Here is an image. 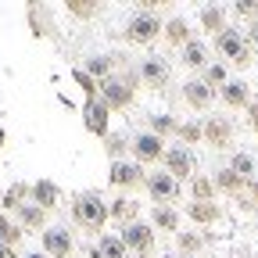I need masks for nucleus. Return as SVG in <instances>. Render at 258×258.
Instances as JSON below:
<instances>
[{
	"label": "nucleus",
	"instance_id": "nucleus-3",
	"mask_svg": "<svg viewBox=\"0 0 258 258\" xmlns=\"http://www.w3.org/2000/svg\"><path fill=\"white\" fill-rule=\"evenodd\" d=\"M161 32H165V22H161L158 11H144V15H133L125 22V32H122V40L125 43H137V47H147L154 43Z\"/></svg>",
	"mask_w": 258,
	"mask_h": 258
},
{
	"label": "nucleus",
	"instance_id": "nucleus-16",
	"mask_svg": "<svg viewBox=\"0 0 258 258\" xmlns=\"http://www.w3.org/2000/svg\"><path fill=\"white\" fill-rule=\"evenodd\" d=\"M186 219L194 226H215L222 219V205H215V201H190L186 205Z\"/></svg>",
	"mask_w": 258,
	"mask_h": 258
},
{
	"label": "nucleus",
	"instance_id": "nucleus-30",
	"mask_svg": "<svg viewBox=\"0 0 258 258\" xmlns=\"http://www.w3.org/2000/svg\"><path fill=\"white\" fill-rule=\"evenodd\" d=\"M147 125H151V133H154V137H161V140L172 137L176 129H179L176 115H151V118H147Z\"/></svg>",
	"mask_w": 258,
	"mask_h": 258
},
{
	"label": "nucleus",
	"instance_id": "nucleus-11",
	"mask_svg": "<svg viewBox=\"0 0 258 258\" xmlns=\"http://www.w3.org/2000/svg\"><path fill=\"white\" fill-rule=\"evenodd\" d=\"M72 251H76V240H72V233L64 230V226H50V230H43V254L69 258Z\"/></svg>",
	"mask_w": 258,
	"mask_h": 258
},
{
	"label": "nucleus",
	"instance_id": "nucleus-32",
	"mask_svg": "<svg viewBox=\"0 0 258 258\" xmlns=\"http://www.w3.org/2000/svg\"><path fill=\"white\" fill-rule=\"evenodd\" d=\"M22 237H25V233H22V226H18V222H11L4 212H0V244H4V247H15Z\"/></svg>",
	"mask_w": 258,
	"mask_h": 258
},
{
	"label": "nucleus",
	"instance_id": "nucleus-15",
	"mask_svg": "<svg viewBox=\"0 0 258 258\" xmlns=\"http://www.w3.org/2000/svg\"><path fill=\"white\" fill-rule=\"evenodd\" d=\"M108 219H115L118 226H129L140 219V205L137 198H129V194H118L115 201H108Z\"/></svg>",
	"mask_w": 258,
	"mask_h": 258
},
{
	"label": "nucleus",
	"instance_id": "nucleus-28",
	"mask_svg": "<svg viewBox=\"0 0 258 258\" xmlns=\"http://www.w3.org/2000/svg\"><path fill=\"white\" fill-rule=\"evenodd\" d=\"M0 205H4V212H18L22 205H29V186H25V183L8 186V190H4V201H0Z\"/></svg>",
	"mask_w": 258,
	"mask_h": 258
},
{
	"label": "nucleus",
	"instance_id": "nucleus-23",
	"mask_svg": "<svg viewBox=\"0 0 258 258\" xmlns=\"http://www.w3.org/2000/svg\"><path fill=\"white\" fill-rule=\"evenodd\" d=\"M190 40H194V32H190V22H186V18H179V15H176V18H169V22H165V43L186 47Z\"/></svg>",
	"mask_w": 258,
	"mask_h": 258
},
{
	"label": "nucleus",
	"instance_id": "nucleus-20",
	"mask_svg": "<svg viewBox=\"0 0 258 258\" xmlns=\"http://www.w3.org/2000/svg\"><path fill=\"white\" fill-rule=\"evenodd\" d=\"M125 254L129 251H125L118 233H101V240H97L93 251H90V258H125Z\"/></svg>",
	"mask_w": 258,
	"mask_h": 258
},
{
	"label": "nucleus",
	"instance_id": "nucleus-27",
	"mask_svg": "<svg viewBox=\"0 0 258 258\" xmlns=\"http://www.w3.org/2000/svg\"><path fill=\"white\" fill-rule=\"evenodd\" d=\"M212 183H215V190H222V194H240V190L247 186V179H240V176H237L230 165H226V169H219Z\"/></svg>",
	"mask_w": 258,
	"mask_h": 258
},
{
	"label": "nucleus",
	"instance_id": "nucleus-24",
	"mask_svg": "<svg viewBox=\"0 0 258 258\" xmlns=\"http://www.w3.org/2000/svg\"><path fill=\"white\" fill-rule=\"evenodd\" d=\"M15 215H18V226H22V230H43V222H47V212H43L40 205H32V201L22 205Z\"/></svg>",
	"mask_w": 258,
	"mask_h": 258
},
{
	"label": "nucleus",
	"instance_id": "nucleus-34",
	"mask_svg": "<svg viewBox=\"0 0 258 258\" xmlns=\"http://www.w3.org/2000/svg\"><path fill=\"white\" fill-rule=\"evenodd\" d=\"M176 137L183 140V147H190V144H201V140H205V125H201V122H179Z\"/></svg>",
	"mask_w": 258,
	"mask_h": 258
},
{
	"label": "nucleus",
	"instance_id": "nucleus-39",
	"mask_svg": "<svg viewBox=\"0 0 258 258\" xmlns=\"http://www.w3.org/2000/svg\"><path fill=\"white\" fill-rule=\"evenodd\" d=\"M247 115H251V129L258 133V97H254V101L247 104Z\"/></svg>",
	"mask_w": 258,
	"mask_h": 258
},
{
	"label": "nucleus",
	"instance_id": "nucleus-37",
	"mask_svg": "<svg viewBox=\"0 0 258 258\" xmlns=\"http://www.w3.org/2000/svg\"><path fill=\"white\" fill-rule=\"evenodd\" d=\"M237 15H244V18L258 22V0H240V4H237Z\"/></svg>",
	"mask_w": 258,
	"mask_h": 258
},
{
	"label": "nucleus",
	"instance_id": "nucleus-13",
	"mask_svg": "<svg viewBox=\"0 0 258 258\" xmlns=\"http://www.w3.org/2000/svg\"><path fill=\"white\" fill-rule=\"evenodd\" d=\"M137 76H140V83H147L151 90H165V86H169V64H165V57H144Z\"/></svg>",
	"mask_w": 258,
	"mask_h": 258
},
{
	"label": "nucleus",
	"instance_id": "nucleus-46",
	"mask_svg": "<svg viewBox=\"0 0 258 258\" xmlns=\"http://www.w3.org/2000/svg\"><path fill=\"white\" fill-rule=\"evenodd\" d=\"M179 258H186V254H179Z\"/></svg>",
	"mask_w": 258,
	"mask_h": 258
},
{
	"label": "nucleus",
	"instance_id": "nucleus-6",
	"mask_svg": "<svg viewBox=\"0 0 258 258\" xmlns=\"http://www.w3.org/2000/svg\"><path fill=\"white\" fill-rule=\"evenodd\" d=\"M129 151H133L137 165H154V161L165 158V140L154 137L151 129H147V133H137L133 140H129Z\"/></svg>",
	"mask_w": 258,
	"mask_h": 258
},
{
	"label": "nucleus",
	"instance_id": "nucleus-14",
	"mask_svg": "<svg viewBox=\"0 0 258 258\" xmlns=\"http://www.w3.org/2000/svg\"><path fill=\"white\" fill-rule=\"evenodd\" d=\"M215 90L205 83V79H190V83H183V101L194 108V111H205V108H212V101H215Z\"/></svg>",
	"mask_w": 258,
	"mask_h": 258
},
{
	"label": "nucleus",
	"instance_id": "nucleus-25",
	"mask_svg": "<svg viewBox=\"0 0 258 258\" xmlns=\"http://www.w3.org/2000/svg\"><path fill=\"white\" fill-rule=\"evenodd\" d=\"M201 29L205 32H212V36H219V32L226 29V11L219 8V4H208V8H201Z\"/></svg>",
	"mask_w": 258,
	"mask_h": 258
},
{
	"label": "nucleus",
	"instance_id": "nucleus-47",
	"mask_svg": "<svg viewBox=\"0 0 258 258\" xmlns=\"http://www.w3.org/2000/svg\"><path fill=\"white\" fill-rule=\"evenodd\" d=\"M165 258H169V254H165Z\"/></svg>",
	"mask_w": 258,
	"mask_h": 258
},
{
	"label": "nucleus",
	"instance_id": "nucleus-45",
	"mask_svg": "<svg viewBox=\"0 0 258 258\" xmlns=\"http://www.w3.org/2000/svg\"><path fill=\"white\" fill-rule=\"evenodd\" d=\"M233 258H244V254H233Z\"/></svg>",
	"mask_w": 258,
	"mask_h": 258
},
{
	"label": "nucleus",
	"instance_id": "nucleus-38",
	"mask_svg": "<svg viewBox=\"0 0 258 258\" xmlns=\"http://www.w3.org/2000/svg\"><path fill=\"white\" fill-rule=\"evenodd\" d=\"M244 208H258V176L247 183V198H244Z\"/></svg>",
	"mask_w": 258,
	"mask_h": 258
},
{
	"label": "nucleus",
	"instance_id": "nucleus-19",
	"mask_svg": "<svg viewBox=\"0 0 258 258\" xmlns=\"http://www.w3.org/2000/svg\"><path fill=\"white\" fill-rule=\"evenodd\" d=\"M219 97H222L226 108H247L251 104V86L244 79H230V83L219 90Z\"/></svg>",
	"mask_w": 258,
	"mask_h": 258
},
{
	"label": "nucleus",
	"instance_id": "nucleus-42",
	"mask_svg": "<svg viewBox=\"0 0 258 258\" xmlns=\"http://www.w3.org/2000/svg\"><path fill=\"white\" fill-rule=\"evenodd\" d=\"M25 258H50V254H43V251H32V254H25Z\"/></svg>",
	"mask_w": 258,
	"mask_h": 258
},
{
	"label": "nucleus",
	"instance_id": "nucleus-35",
	"mask_svg": "<svg viewBox=\"0 0 258 258\" xmlns=\"http://www.w3.org/2000/svg\"><path fill=\"white\" fill-rule=\"evenodd\" d=\"M104 151H108L115 161H122V154L129 151V140H125L122 133H108V137H104Z\"/></svg>",
	"mask_w": 258,
	"mask_h": 258
},
{
	"label": "nucleus",
	"instance_id": "nucleus-5",
	"mask_svg": "<svg viewBox=\"0 0 258 258\" xmlns=\"http://www.w3.org/2000/svg\"><path fill=\"white\" fill-rule=\"evenodd\" d=\"M118 237H122V244H125V251H129V254H147V251L154 247V226H151V222H144V219H137V222L122 226Z\"/></svg>",
	"mask_w": 258,
	"mask_h": 258
},
{
	"label": "nucleus",
	"instance_id": "nucleus-29",
	"mask_svg": "<svg viewBox=\"0 0 258 258\" xmlns=\"http://www.w3.org/2000/svg\"><path fill=\"white\" fill-rule=\"evenodd\" d=\"M230 169H233V172H237L240 179H247V183H251V179L258 176V169H254V158H251L247 151H237V154L230 158Z\"/></svg>",
	"mask_w": 258,
	"mask_h": 258
},
{
	"label": "nucleus",
	"instance_id": "nucleus-2",
	"mask_svg": "<svg viewBox=\"0 0 258 258\" xmlns=\"http://www.w3.org/2000/svg\"><path fill=\"white\" fill-rule=\"evenodd\" d=\"M137 83H140L137 72H122V76L104 79V83H101V101H104L111 111H125L129 104L137 101Z\"/></svg>",
	"mask_w": 258,
	"mask_h": 258
},
{
	"label": "nucleus",
	"instance_id": "nucleus-41",
	"mask_svg": "<svg viewBox=\"0 0 258 258\" xmlns=\"http://www.w3.org/2000/svg\"><path fill=\"white\" fill-rule=\"evenodd\" d=\"M0 258H15V251H11V247H4V244H0Z\"/></svg>",
	"mask_w": 258,
	"mask_h": 258
},
{
	"label": "nucleus",
	"instance_id": "nucleus-40",
	"mask_svg": "<svg viewBox=\"0 0 258 258\" xmlns=\"http://www.w3.org/2000/svg\"><path fill=\"white\" fill-rule=\"evenodd\" d=\"M247 43L258 47V22H251V29H247Z\"/></svg>",
	"mask_w": 258,
	"mask_h": 258
},
{
	"label": "nucleus",
	"instance_id": "nucleus-7",
	"mask_svg": "<svg viewBox=\"0 0 258 258\" xmlns=\"http://www.w3.org/2000/svg\"><path fill=\"white\" fill-rule=\"evenodd\" d=\"M108 183L118 186V190H137L140 183H147V172L144 165H137V161H111V169H108Z\"/></svg>",
	"mask_w": 258,
	"mask_h": 258
},
{
	"label": "nucleus",
	"instance_id": "nucleus-44",
	"mask_svg": "<svg viewBox=\"0 0 258 258\" xmlns=\"http://www.w3.org/2000/svg\"><path fill=\"white\" fill-rule=\"evenodd\" d=\"M0 147H4V129H0Z\"/></svg>",
	"mask_w": 258,
	"mask_h": 258
},
{
	"label": "nucleus",
	"instance_id": "nucleus-43",
	"mask_svg": "<svg viewBox=\"0 0 258 258\" xmlns=\"http://www.w3.org/2000/svg\"><path fill=\"white\" fill-rule=\"evenodd\" d=\"M125 258H151V254H125Z\"/></svg>",
	"mask_w": 258,
	"mask_h": 258
},
{
	"label": "nucleus",
	"instance_id": "nucleus-1",
	"mask_svg": "<svg viewBox=\"0 0 258 258\" xmlns=\"http://www.w3.org/2000/svg\"><path fill=\"white\" fill-rule=\"evenodd\" d=\"M72 219L83 226L86 233H101L104 230V222H108V201L101 198V194H76L72 198Z\"/></svg>",
	"mask_w": 258,
	"mask_h": 258
},
{
	"label": "nucleus",
	"instance_id": "nucleus-9",
	"mask_svg": "<svg viewBox=\"0 0 258 258\" xmlns=\"http://www.w3.org/2000/svg\"><path fill=\"white\" fill-rule=\"evenodd\" d=\"M165 172L172 176V179H194V154H190V147H165Z\"/></svg>",
	"mask_w": 258,
	"mask_h": 258
},
{
	"label": "nucleus",
	"instance_id": "nucleus-22",
	"mask_svg": "<svg viewBox=\"0 0 258 258\" xmlns=\"http://www.w3.org/2000/svg\"><path fill=\"white\" fill-rule=\"evenodd\" d=\"M151 226H154V230H165V233H179V212L172 205H154Z\"/></svg>",
	"mask_w": 258,
	"mask_h": 258
},
{
	"label": "nucleus",
	"instance_id": "nucleus-26",
	"mask_svg": "<svg viewBox=\"0 0 258 258\" xmlns=\"http://www.w3.org/2000/svg\"><path fill=\"white\" fill-rule=\"evenodd\" d=\"M179 61L186 64V69H194V72H198V69H208V47L198 43V40H190V43L183 47V57H179Z\"/></svg>",
	"mask_w": 258,
	"mask_h": 258
},
{
	"label": "nucleus",
	"instance_id": "nucleus-18",
	"mask_svg": "<svg viewBox=\"0 0 258 258\" xmlns=\"http://www.w3.org/2000/svg\"><path fill=\"white\" fill-rule=\"evenodd\" d=\"M29 198H32V205H40L43 212H50V208H57V201H61V190H57V183H50V179H36L29 186Z\"/></svg>",
	"mask_w": 258,
	"mask_h": 258
},
{
	"label": "nucleus",
	"instance_id": "nucleus-17",
	"mask_svg": "<svg viewBox=\"0 0 258 258\" xmlns=\"http://www.w3.org/2000/svg\"><path fill=\"white\" fill-rule=\"evenodd\" d=\"M118 61H122L118 54H93V57H86L83 72H86L90 79H97V83H104V79H111V72H115Z\"/></svg>",
	"mask_w": 258,
	"mask_h": 258
},
{
	"label": "nucleus",
	"instance_id": "nucleus-10",
	"mask_svg": "<svg viewBox=\"0 0 258 258\" xmlns=\"http://www.w3.org/2000/svg\"><path fill=\"white\" fill-rule=\"evenodd\" d=\"M201 125H205V144H208V147L222 151V147H230V144H233V122H230V118L212 115V118H205Z\"/></svg>",
	"mask_w": 258,
	"mask_h": 258
},
{
	"label": "nucleus",
	"instance_id": "nucleus-36",
	"mask_svg": "<svg viewBox=\"0 0 258 258\" xmlns=\"http://www.w3.org/2000/svg\"><path fill=\"white\" fill-rule=\"evenodd\" d=\"M69 11L76 18H93L97 15V4H93V0H69Z\"/></svg>",
	"mask_w": 258,
	"mask_h": 258
},
{
	"label": "nucleus",
	"instance_id": "nucleus-31",
	"mask_svg": "<svg viewBox=\"0 0 258 258\" xmlns=\"http://www.w3.org/2000/svg\"><path fill=\"white\" fill-rule=\"evenodd\" d=\"M205 83L219 93L226 83H230V69H226V61H215V64H208V69H205Z\"/></svg>",
	"mask_w": 258,
	"mask_h": 258
},
{
	"label": "nucleus",
	"instance_id": "nucleus-4",
	"mask_svg": "<svg viewBox=\"0 0 258 258\" xmlns=\"http://www.w3.org/2000/svg\"><path fill=\"white\" fill-rule=\"evenodd\" d=\"M215 50H219L222 61L237 64V69H247V64H251V43H247V36L237 32V29H230V25L215 36Z\"/></svg>",
	"mask_w": 258,
	"mask_h": 258
},
{
	"label": "nucleus",
	"instance_id": "nucleus-8",
	"mask_svg": "<svg viewBox=\"0 0 258 258\" xmlns=\"http://www.w3.org/2000/svg\"><path fill=\"white\" fill-rule=\"evenodd\" d=\"M144 186H147V194H151L154 205H172V201L179 198V179H172L165 169H161V172H151Z\"/></svg>",
	"mask_w": 258,
	"mask_h": 258
},
{
	"label": "nucleus",
	"instance_id": "nucleus-12",
	"mask_svg": "<svg viewBox=\"0 0 258 258\" xmlns=\"http://www.w3.org/2000/svg\"><path fill=\"white\" fill-rule=\"evenodd\" d=\"M83 118H86V129H90L93 137H108V118H111V108L101 101V97L86 101V108H83Z\"/></svg>",
	"mask_w": 258,
	"mask_h": 258
},
{
	"label": "nucleus",
	"instance_id": "nucleus-33",
	"mask_svg": "<svg viewBox=\"0 0 258 258\" xmlns=\"http://www.w3.org/2000/svg\"><path fill=\"white\" fill-rule=\"evenodd\" d=\"M190 201H215V183L205 176H194L190 179Z\"/></svg>",
	"mask_w": 258,
	"mask_h": 258
},
{
	"label": "nucleus",
	"instance_id": "nucleus-21",
	"mask_svg": "<svg viewBox=\"0 0 258 258\" xmlns=\"http://www.w3.org/2000/svg\"><path fill=\"white\" fill-rule=\"evenodd\" d=\"M205 244H208V237L198 233V230H179V233H176V247H179V254H186V258H201Z\"/></svg>",
	"mask_w": 258,
	"mask_h": 258
}]
</instances>
